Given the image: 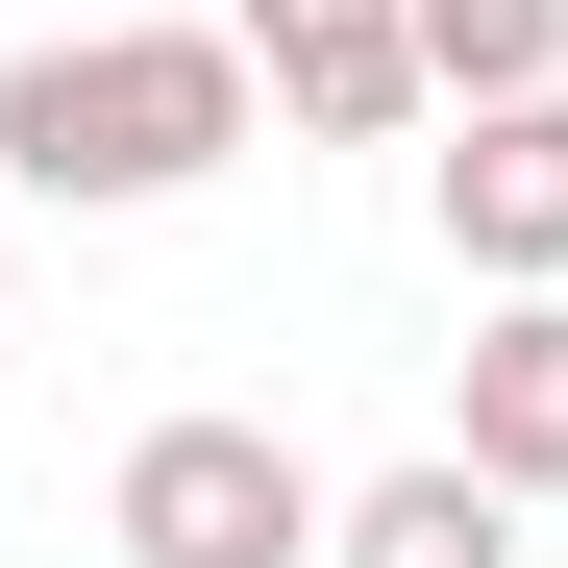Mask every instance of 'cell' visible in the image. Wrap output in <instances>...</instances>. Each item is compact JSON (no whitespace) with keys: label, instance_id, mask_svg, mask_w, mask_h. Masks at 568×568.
<instances>
[{"label":"cell","instance_id":"1","mask_svg":"<svg viewBox=\"0 0 568 568\" xmlns=\"http://www.w3.org/2000/svg\"><path fill=\"white\" fill-rule=\"evenodd\" d=\"M247 124H272L247 26H50V50H0V199H74V223L199 199Z\"/></svg>","mask_w":568,"mask_h":568},{"label":"cell","instance_id":"7","mask_svg":"<svg viewBox=\"0 0 568 568\" xmlns=\"http://www.w3.org/2000/svg\"><path fill=\"white\" fill-rule=\"evenodd\" d=\"M568 74V0H420V100H544Z\"/></svg>","mask_w":568,"mask_h":568},{"label":"cell","instance_id":"4","mask_svg":"<svg viewBox=\"0 0 568 568\" xmlns=\"http://www.w3.org/2000/svg\"><path fill=\"white\" fill-rule=\"evenodd\" d=\"M445 247L495 272V297L568 272V74H544V100H445Z\"/></svg>","mask_w":568,"mask_h":568},{"label":"cell","instance_id":"3","mask_svg":"<svg viewBox=\"0 0 568 568\" xmlns=\"http://www.w3.org/2000/svg\"><path fill=\"white\" fill-rule=\"evenodd\" d=\"M247 74H272V124H322V149H396L420 124V0H223Z\"/></svg>","mask_w":568,"mask_h":568},{"label":"cell","instance_id":"2","mask_svg":"<svg viewBox=\"0 0 568 568\" xmlns=\"http://www.w3.org/2000/svg\"><path fill=\"white\" fill-rule=\"evenodd\" d=\"M322 519H346V495H322L272 420H149V445H124V495H100L124 568H322Z\"/></svg>","mask_w":568,"mask_h":568},{"label":"cell","instance_id":"5","mask_svg":"<svg viewBox=\"0 0 568 568\" xmlns=\"http://www.w3.org/2000/svg\"><path fill=\"white\" fill-rule=\"evenodd\" d=\"M445 445L495 469V495H568V272L469 322V396H445Z\"/></svg>","mask_w":568,"mask_h":568},{"label":"cell","instance_id":"6","mask_svg":"<svg viewBox=\"0 0 568 568\" xmlns=\"http://www.w3.org/2000/svg\"><path fill=\"white\" fill-rule=\"evenodd\" d=\"M322 568H519V495L469 445H420V469H371V495L322 519Z\"/></svg>","mask_w":568,"mask_h":568}]
</instances>
